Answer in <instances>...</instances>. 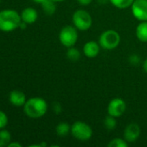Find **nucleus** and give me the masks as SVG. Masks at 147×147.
<instances>
[{"mask_svg": "<svg viewBox=\"0 0 147 147\" xmlns=\"http://www.w3.org/2000/svg\"><path fill=\"white\" fill-rule=\"evenodd\" d=\"M72 22L79 31H88L92 27L93 18L87 10L77 9L72 16Z\"/></svg>", "mask_w": 147, "mask_h": 147, "instance_id": "nucleus-4", "label": "nucleus"}, {"mask_svg": "<svg viewBox=\"0 0 147 147\" xmlns=\"http://www.w3.org/2000/svg\"><path fill=\"white\" fill-rule=\"evenodd\" d=\"M53 109H54V112L58 115V114H60L62 112V106H61V104L59 102H55L53 104Z\"/></svg>", "mask_w": 147, "mask_h": 147, "instance_id": "nucleus-23", "label": "nucleus"}, {"mask_svg": "<svg viewBox=\"0 0 147 147\" xmlns=\"http://www.w3.org/2000/svg\"><path fill=\"white\" fill-rule=\"evenodd\" d=\"M131 10L138 21H147V0H134L131 5Z\"/></svg>", "mask_w": 147, "mask_h": 147, "instance_id": "nucleus-8", "label": "nucleus"}, {"mask_svg": "<svg viewBox=\"0 0 147 147\" xmlns=\"http://www.w3.org/2000/svg\"><path fill=\"white\" fill-rule=\"evenodd\" d=\"M10 134L7 130L0 131V147L8 146V145L10 143Z\"/></svg>", "mask_w": 147, "mask_h": 147, "instance_id": "nucleus-19", "label": "nucleus"}, {"mask_svg": "<svg viewBox=\"0 0 147 147\" xmlns=\"http://www.w3.org/2000/svg\"><path fill=\"white\" fill-rule=\"evenodd\" d=\"M104 126L107 130H114L117 127L116 118L108 115L104 120Z\"/></svg>", "mask_w": 147, "mask_h": 147, "instance_id": "nucleus-20", "label": "nucleus"}, {"mask_svg": "<svg viewBox=\"0 0 147 147\" xmlns=\"http://www.w3.org/2000/svg\"><path fill=\"white\" fill-rule=\"evenodd\" d=\"M70 134L80 141H88L93 136V129L88 123L78 121L71 125Z\"/></svg>", "mask_w": 147, "mask_h": 147, "instance_id": "nucleus-5", "label": "nucleus"}, {"mask_svg": "<svg viewBox=\"0 0 147 147\" xmlns=\"http://www.w3.org/2000/svg\"><path fill=\"white\" fill-rule=\"evenodd\" d=\"M66 56L71 61H77V60H79L81 59V54L80 50L78 48L75 47V46H74V47H68Z\"/></svg>", "mask_w": 147, "mask_h": 147, "instance_id": "nucleus-16", "label": "nucleus"}, {"mask_svg": "<svg viewBox=\"0 0 147 147\" xmlns=\"http://www.w3.org/2000/svg\"><path fill=\"white\" fill-rule=\"evenodd\" d=\"M136 37L141 42H147V21L140 22L136 28Z\"/></svg>", "mask_w": 147, "mask_h": 147, "instance_id": "nucleus-13", "label": "nucleus"}, {"mask_svg": "<svg viewBox=\"0 0 147 147\" xmlns=\"http://www.w3.org/2000/svg\"><path fill=\"white\" fill-rule=\"evenodd\" d=\"M7 122H8L7 115L3 111L0 110V129L3 128L7 125Z\"/></svg>", "mask_w": 147, "mask_h": 147, "instance_id": "nucleus-21", "label": "nucleus"}, {"mask_svg": "<svg viewBox=\"0 0 147 147\" xmlns=\"http://www.w3.org/2000/svg\"><path fill=\"white\" fill-rule=\"evenodd\" d=\"M129 62L133 65H137L140 62V57L137 54H132L129 57Z\"/></svg>", "mask_w": 147, "mask_h": 147, "instance_id": "nucleus-22", "label": "nucleus"}, {"mask_svg": "<svg viewBox=\"0 0 147 147\" xmlns=\"http://www.w3.org/2000/svg\"><path fill=\"white\" fill-rule=\"evenodd\" d=\"M42 8L45 14L51 16L55 13L56 11V4L55 2L53 0H44L42 3Z\"/></svg>", "mask_w": 147, "mask_h": 147, "instance_id": "nucleus-15", "label": "nucleus"}, {"mask_svg": "<svg viewBox=\"0 0 147 147\" xmlns=\"http://www.w3.org/2000/svg\"><path fill=\"white\" fill-rule=\"evenodd\" d=\"M33 2H35V3H42L44 0H32Z\"/></svg>", "mask_w": 147, "mask_h": 147, "instance_id": "nucleus-28", "label": "nucleus"}, {"mask_svg": "<svg viewBox=\"0 0 147 147\" xmlns=\"http://www.w3.org/2000/svg\"><path fill=\"white\" fill-rule=\"evenodd\" d=\"M56 134L60 137H66L71 133V126L67 122H61L55 127Z\"/></svg>", "mask_w": 147, "mask_h": 147, "instance_id": "nucleus-14", "label": "nucleus"}, {"mask_svg": "<svg viewBox=\"0 0 147 147\" xmlns=\"http://www.w3.org/2000/svg\"><path fill=\"white\" fill-rule=\"evenodd\" d=\"M101 47L99 42H97L95 40H89L84 44L82 51H83L84 55L87 58L94 59L96 56H98V54L100 53Z\"/></svg>", "mask_w": 147, "mask_h": 147, "instance_id": "nucleus-10", "label": "nucleus"}, {"mask_svg": "<svg viewBox=\"0 0 147 147\" xmlns=\"http://www.w3.org/2000/svg\"><path fill=\"white\" fill-rule=\"evenodd\" d=\"M134 0H109V3H111L114 7L120 9H124L131 7Z\"/></svg>", "mask_w": 147, "mask_h": 147, "instance_id": "nucleus-17", "label": "nucleus"}, {"mask_svg": "<svg viewBox=\"0 0 147 147\" xmlns=\"http://www.w3.org/2000/svg\"><path fill=\"white\" fill-rule=\"evenodd\" d=\"M53 1H55V3H61V2H63L65 0H53Z\"/></svg>", "mask_w": 147, "mask_h": 147, "instance_id": "nucleus-29", "label": "nucleus"}, {"mask_svg": "<svg viewBox=\"0 0 147 147\" xmlns=\"http://www.w3.org/2000/svg\"><path fill=\"white\" fill-rule=\"evenodd\" d=\"M13 146H16V147H21L22 145L17 143V142H11L8 145V147H13Z\"/></svg>", "mask_w": 147, "mask_h": 147, "instance_id": "nucleus-25", "label": "nucleus"}, {"mask_svg": "<svg viewBox=\"0 0 147 147\" xmlns=\"http://www.w3.org/2000/svg\"><path fill=\"white\" fill-rule=\"evenodd\" d=\"M23 107L26 115L34 119L43 116L48 110V103L42 97H32L29 99Z\"/></svg>", "mask_w": 147, "mask_h": 147, "instance_id": "nucleus-1", "label": "nucleus"}, {"mask_svg": "<svg viewBox=\"0 0 147 147\" xmlns=\"http://www.w3.org/2000/svg\"><path fill=\"white\" fill-rule=\"evenodd\" d=\"M129 143L124 138H114L107 144L108 147H128Z\"/></svg>", "mask_w": 147, "mask_h": 147, "instance_id": "nucleus-18", "label": "nucleus"}, {"mask_svg": "<svg viewBox=\"0 0 147 147\" xmlns=\"http://www.w3.org/2000/svg\"><path fill=\"white\" fill-rule=\"evenodd\" d=\"M22 18L21 16L13 9L0 11V30L10 32L19 27Z\"/></svg>", "mask_w": 147, "mask_h": 147, "instance_id": "nucleus-2", "label": "nucleus"}, {"mask_svg": "<svg viewBox=\"0 0 147 147\" xmlns=\"http://www.w3.org/2000/svg\"><path fill=\"white\" fill-rule=\"evenodd\" d=\"M77 2H78L81 5L88 6V5H89V4L93 2V0H77Z\"/></svg>", "mask_w": 147, "mask_h": 147, "instance_id": "nucleus-24", "label": "nucleus"}, {"mask_svg": "<svg viewBox=\"0 0 147 147\" xmlns=\"http://www.w3.org/2000/svg\"><path fill=\"white\" fill-rule=\"evenodd\" d=\"M99 43L105 50L115 49L120 43V34L114 29L105 30L100 35Z\"/></svg>", "mask_w": 147, "mask_h": 147, "instance_id": "nucleus-3", "label": "nucleus"}, {"mask_svg": "<svg viewBox=\"0 0 147 147\" xmlns=\"http://www.w3.org/2000/svg\"><path fill=\"white\" fill-rule=\"evenodd\" d=\"M26 22H21L20 23V25H19V27L21 28H26Z\"/></svg>", "mask_w": 147, "mask_h": 147, "instance_id": "nucleus-27", "label": "nucleus"}, {"mask_svg": "<svg viewBox=\"0 0 147 147\" xmlns=\"http://www.w3.org/2000/svg\"><path fill=\"white\" fill-rule=\"evenodd\" d=\"M126 110V102L120 97L112 99L107 105V114L115 118L120 117Z\"/></svg>", "mask_w": 147, "mask_h": 147, "instance_id": "nucleus-7", "label": "nucleus"}, {"mask_svg": "<svg viewBox=\"0 0 147 147\" xmlns=\"http://www.w3.org/2000/svg\"><path fill=\"white\" fill-rule=\"evenodd\" d=\"M78 29L75 26H64L59 33V40L64 47H71L75 46L78 40Z\"/></svg>", "mask_w": 147, "mask_h": 147, "instance_id": "nucleus-6", "label": "nucleus"}, {"mask_svg": "<svg viewBox=\"0 0 147 147\" xmlns=\"http://www.w3.org/2000/svg\"><path fill=\"white\" fill-rule=\"evenodd\" d=\"M143 70L145 71V72L147 73V58L144 60V62H143Z\"/></svg>", "mask_w": 147, "mask_h": 147, "instance_id": "nucleus-26", "label": "nucleus"}, {"mask_svg": "<svg viewBox=\"0 0 147 147\" xmlns=\"http://www.w3.org/2000/svg\"><path fill=\"white\" fill-rule=\"evenodd\" d=\"M37 17H38L37 11L34 8H31V7L24 9L22 11V14H21L22 21L26 22L27 24L34 23L37 20Z\"/></svg>", "mask_w": 147, "mask_h": 147, "instance_id": "nucleus-11", "label": "nucleus"}, {"mask_svg": "<svg viewBox=\"0 0 147 147\" xmlns=\"http://www.w3.org/2000/svg\"><path fill=\"white\" fill-rule=\"evenodd\" d=\"M10 102L16 107L23 106L26 102V96L20 90H13L10 94Z\"/></svg>", "mask_w": 147, "mask_h": 147, "instance_id": "nucleus-12", "label": "nucleus"}, {"mask_svg": "<svg viewBox=\"0 0 147 147\" xmlns=\"http://www.w3.org/2000/svg\"><path fill=\"white\" fill-rule=\"evenodd\" d=\"M141 134V129L139 125L137 123H130L128 124L125 130L123 138L128 142V143H134L138 140Z\"/></svg>", "mask_w": 147, "mask_h": 147, "instance_id": "nucleus-9", "label": "nucleus"}]
</instances>
